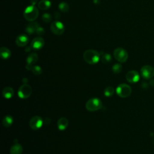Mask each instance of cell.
I'll return each instance as SVG.
<instances>
[{"instance_id": "20", "label": "cell", "mask_w": 154, "mask_h": 154, "mask_svg": "<svg viewBox=\"0 0 154 154\" xmlns=\"http://www.w3.org/2000/svg\"><path fill=\"white\" fill-rule=\"evenodd\" d=\"M38 55L35 53H31L30 54L27 58H26V63L28 64L32 65L33 64L35 63L38 60Z\"/></svg>"}, {"instance_id": "23", "label": "cell", "mask_w": 154, "mask_h": 154, "mask_svg": "<svg viewBox=\"0 0 154 154\" xmlns=\"http://www.w3.org/2000/svg\"><path fill=\"white\" fill-rule=\"evenodd\" d=\"M100 60L103 63H105V64L108 63L111 60V55L109 54L105 53L102 55Z\"/></svg>"}, {"instance_id": "10", "label": "cell", "mask_w": 154, "mask_h": 154, "mask_svg": "<svg viewBox=\"0 0 154 154\" xmlns=\"http://www.w3.org/2000/svg\"><path fill=\"white\" fill-rule=\"evenodd\" d=\"M44 45H45L44 39L42 37H37L34 38L32 40L30 46L31 48L34 50H40L44 46Z\"/></svg>"}, {"instance_id": "22", "label": "cell", "mask_w": 154, "mask_h": 154, "mask_svg": "<svg viewBox=\"0 0 154 154\" xmlns=\"http://www.w3.org/2000/svg\"><path fill=\"white\" fill-rule=\"evenodd\" d=\"M58 8L63 12L66 13L69 10V5L68 4L64 2H62L59 4Z\"/></svg>"}, {"instance_id": "27", "label": "cell", "mask_w": 154, "mask_h": 154, "mask_svg": "<svg viewBox=\"0 0 154 154\" xmlns=\"http://www.w3.org/2000/svg\"><path fill=\"white\" fill-rule=\"evenodd\" d=\"M35 32H36V34H37V35H42L44 34V33H45V29H44L43 28H42V26H39L37 28V29H36V31H35Z\"/></svg>"}, {"instance_id": "9", "label": "cell", "mask_w": 154, "mask_h": 154, "mask_svg": "<svg viewBox=\"0 0 154 154\" xmlns=\"http://www.w3.org/2000/svg\"><path fill=\"white\" fill-rule=\"evenodd\" d=\"M43 124V120L42 118L40 116H35L32 117L29 122V125L31 129L32 130H38L39 129Z\"/></svg>"}, {"instance_id": "18", "label": "cell", "mask_w": 154, "mask_h": 154, "mask_svg": "<svg viewBox=\"0 0 154 154\" xmlns=\"http://www.w3.org/2000/svg\"><path fill=\"white\" fill-rule=\"evenodd\" d=\"M0 56L2 59H8L11 56L10 50L6 47H2L0 49Z\"/></svg>"}, {"instance_id": "13", "label": "cell", "mask_w": 154, "mask_h": 154, "mask_svg": "<svg viewBox=\"0 0 154 154\" xmlns=\"http://www.w3.org/2000/svg\"><path fill=\"white\" fill-rule=\"evenodd\" d=\"M39 24L37 22H32L30 23H29L26 28H25V31L27 34L29 35L32 34L34 32H35L37 28L39 26Z\"/></svg>"}, {"instance_id": "26", "label": "cell", "mask_w": 154, "mask_h": 154, "mask_svg": "<svg viewBox=\"0 0 154 154\" xmlns=\"http://www.w3.org/2000/svg\"><path fill=\"white\" fill-rule=\"evenodd\" d=\"M42 20L43 22L46 23H49L52 20V16L49 13H44L42 16Z\"/></svg>"}, {"instance_id": "14", "label": "cell", "mask_w": 154, "mask_h": 154, "mask_svg": "<svg viewBox=\"0 0 154 154\" xmlns=\"http://www.w3.org/2000/svg\"><path fill=\"white\" fill-rule=\"evenodd\" d=\"M68 124V120L66 117H61L57 121V128L60 131H64L67 128Z\"/></svg>"}, {"instance_id": "21", "label": "cell", "mask_w": 154, "mask_h": 154, "mask_svg": "<svg viewBox=\"0 0 154 154\" xmlns=\"http://www.w3.org/2000/svg\"><path fill=\"white\" fill-rule=\"evenodd\" d=\"M114 93V88L112 87H107L104 90V95L106 97H111Z\"/></svg>"}, {"instance_id": "29", "label": "cell", "mask_w": 154, "mask_h": 154, "mask_svg": "<svg viewBox=\"0 0 154 154\" xmlns=\"http://www.w3.org/2000/svg\"><path fill=\"white\" fill-rule=\"evenodd\" d=\"M37 2V0H30L29 1V3L31 4L30 5H35Z\"/></svg>"}, {"instance_id": "12", "label": "cell", "mask_w": 154, "mask_h": 154, "mask_svg": "<svg viewBox=\"0 0 154 154\" xmlns=\"http://www.w3.org/2000/svg\"><path fill=\"white\" fill-rule=\"evenodd\" d=\"M16 44L19 47L26 46L29 42V37L26 34H22L19 35L16 39Z\"/></svg>"}, {"instance_id": "24", "label": "cell", "mask_w": 154, "mask_h": 154, "mask_svg": "<svg viewBox=\"0 0 154 154\" xmlns=\"http://www.w3.org/2000/svg\"><path fill=\"white\" fill-rule=\"evenodd\" d=\"M122 66L119 63L115 64L112 67V70L116 74L119 73L122 71Z\"/></svg>"}, {"instance_id": "3", "label": "cell", "mask_w": 154, "mask_h": 154, "mask_svg": "<svg viewBox=\"0 0 154 154\" xmlns=\"http://www.w3.org/2000/svg\"><path fill=\"white\" fill-rule=\"evenodd\" d=\"M102 107V102L99 99L93 97L88 99L85 103V108L89 111H96Z\"/></svg>"}, {"instance_id": "5", "label": "cell", "mask_w": 154, "mask_h": 154, "mask_svg": "<svg viewBox=\"0 0 154 154\" xmlns=\"http://www.w3.org/2000/svg\"><path fill=\"white\" fill-rule=\"evenodd\" d=\"M114 58L120 63H125L128 58V54L127 51L122 48H116L113 52Z\"/></svg>"}, {"instance_id": "4", "label": "cell", "mask_w": 154, "mask_h": 154, "mask_svg": "<svg viewBox=\"0 0 154 154\" xmlns=\"http://www.w3.org/2000/svg\"><path fill=\"white\" fill-rule=\"evenodd\" d=\"M131 87L126 84H120L116 88V93L120 97H127L131 95Z\"/></svg>"}, {"instance_id": "31", "label": "cell", "mask_w": 154, "mask_h": 154, "mask_svg": "<svg viewBox=\"0 0 154 154\" xmlns=\"http://www.w3.org/2000/svg\"><path fill=\"white\" fill-rule=\"evenodd\" d=\"M31 49H32V48H31V46H30L29 47H27V48L25 49V51H26V52L30 51V50H31Z\"/></svg>"}, {"instance_id": "17", "label": "cell", "mask_w": 154, "mask_h": 154, "mask_svg": "<svg viewBox=\"0 0 154 154\" xmlns=\"http://www.w3.org/2000/svg\"><path fill=\"white\" fill-rule=\"evenodd\" d=\"M22 146L18 143H15L11 147L10 153V154H21L22 153Z\"/></svg>"}, {"instance_id": "19", "label": "cell", "mask_w": 154, "mask_h": 154, "mask_svg": "<svg viewBox=\"0 0 154 154\" xmlns=\"http://www.w3.org/2000/svg\"><path fill=\"white\" fill-rule=\"evenodd\" d=\"M13 118L11 116H6L2 119V125L5 128H8L11 126L13 123Z\"/></svg>"}, {"instance_id": "2", "label": "cell", "mask_w": 154, "mask_h": 154, "mask_svg": "<svg viewBox=\"0 0 154 154\" xmlns=\"http://www.w3.org/2000/svg\"><path fill=\"white\" fill-rule=\"evenodd\" d=\"M38 10L34 5H29L23 11L24 18L30 22L35 20L38 16Z\"/></svg>"}, {"instance_id": "30", "label": "cell", "mask_w": 154, "mask_h": 154, "mask_svg": "<svg viewBox=\"0 0 154 154\" xmlns=\"http://www.w3.org/2000/svg\"><path fill=\"white\" fill-rule=\"evenodd\" d=\"M100 0H93V2L95 4H99L100 3Z\"/></svg>"}, {"instance_id": "11", "label": "cell", "mask_w": 154, "mask_h": 154, "mask_svg": "<svg viewBox=\"0 0 154 154\" xmlns=\"http://www.w3.org/2000/svg\"><path fill=\"white\" fill-rule=\"evenodd\" d=\"M126 80L130 83H135L140 79V75L136 70H130L126 75Z\"/></svg>"}, {"instance_id": "7", "label": "cell", "mask_w": 154, "mask_h": 154, "mask_svg": "<svg viewBox=\"0 0 154 154\" xmlns=\"http://www.w3.org/2000/svg\"><path fill=\"white\" fill-rule=\"evenodd\" d=\"M140 73L144 79H150L154 76V68L150 65H145L141 67Z\"/></svg>"}, {"instance_id": "6", "label": "cell", "mask_w": 154, "mask_h": 154, "mask_svg": "<svg viewBox=\"0 0 154 154\" xmlns=\"http://www.w3.org/2000/svg\"><path fill=\"white\" fill-rule=\"evenodd\" d=\"M32 94V88L31 87L27 84H22L18 89L17 94L18 96L22 99H27Z\"/></svg>"}, {"instance_id": "15", "label": "cell", "mask_w": 154, "mask_h": 154, "mask_svg": "<svg viewBox=\"0 0 154 154\" xmlns=\"http://www.w3.org/2000/svg\"><path fill=\"white\" fill-rule=\"evenodd\" d=\"M2 94L4 98L9 99L14 96V90L10 87H6L2 90Z\"/></svg>"}, {"instance_id": "8", "label": "cell", "mask_w": 154, "mask_h": 154, "mask_svg": "<svg viewBox=\"0 0 154 154\" xmlns=\"http://www.w3.org/2000/svg\"><path fill=\"white\" fill-rule=\"evenodd\" d=\"M51 30L55 35H61L64 32V26L60 21L55 20L51 23Z\"/></svg>"}, {"instance_id": "1", "label": "cell", "mask_w": 154, "mask_h": 154, "mask_svg": "<svg viewBox=\"0 0 154 154\" xmlns=\"http://www.w3.org/2000/svg\"><path fill=\"white\" fill-rule=\"evenodd\" d=\"M83 58L85 62L89 64H95L100 60V54L98 51L93 49H88L83 54Z\"/></svg>"}, {"instance_id": "28", "label": "cell", "mask_w": 154, "mask_h": 154, "mask_svg": "<svg viewBox=\"0 0 154 154\" xmlns=\"http://www.w3.org/2000/svg\"><path fill=\"white\" fill-rule=\"evenodd\" d=\"M54 17H55V19H59L60 17V14L59 13H58V12H55V13H54Z\"/></svg>"}, {"instance_id": "25", "label": "cell", "mask_w": 154, "mask_h": 154, "mask_svg": "<svg viewBox=\"0 0 154 154\" xmlns=\"http://www.w3.org/2000/svg\"><path fill=\"white\" fill-rule=\"evenodd\" d=\"M32 72L35 75H39L42 73V69L39 66H34L31 69Z\"/></svg>"}, {"instance_id": "16", "label": "cell", "mask_w": 154, "mask_h": 154, "mask_svg": "<svg viewBox=\"0 0 154 154\" xmlns=\"http://www.w3.org/2000/svg\"><path fill=\"white\" fill-rule=\"evenodd\" d=\"M38 7L42 10H46L51 6V2L49 0H40L38 2Z\"/></svg>"}]
</instances>
